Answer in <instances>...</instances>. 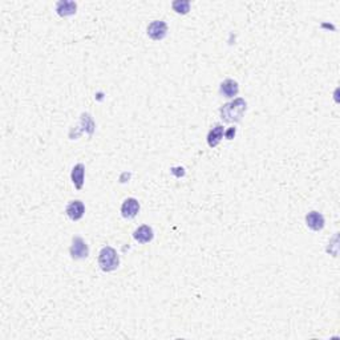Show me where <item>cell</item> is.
<instances>
[{
	"instance_id": "9c48e42d",
	"label": "cell",
	"mask_w": 340,
	"mask_h": 340,
	"mask_svg": "<svg viewBox=\"0 0 340 340\" xmlns=\"http://www.w3.org/2000/svg\"><path fill=\"white\" fill-rule=\"evenodd\" d=\"M77 9V4L71 0H60L56 4V12L59 16L67 17L71 15H75Z\"/></svg>"
},
{
	"instance_id": "7a4b0ae2",
	"label": "cell",
	"mask_w": 340,
	"mask_h": 340,
	"mask_svg": "<svg viewBox=\"0 0 340 340\" xmlns=\"http://www.w3.org/2000/svg\"><path fill=\"white\" fill-rule=\"evenodd\" d=\"M99 264L103 271H114L120 266V256L114 248L111 246H105L101 248L100 254H99Z\"/></svg>"
},
{
	"instance_id": "8992f818",
	"label": "cell",
	"mask_w": 340,
	"mask_h": 340,
	"mask_svg": "<svg viewBox=\"0 0 340 340\" xmlns=\"http://www.w3.org/2000/svg\"><path fill=\"white\" fill-rule=\"evenodd\" d=\"M65 213H67L69 220H72L73 222L80 221L85 214V205L80 200L72 201V202H69V205L65 209Z\"/></svg>"
},
{
	"instance_id": "7c38bea8",
	"label": "cell",
	"mask_w": 340,
	"mask_h": 340,
	"mask_svg": "<svg viewBox=\"0 0 340 340\" xmlns=\"http://www.w3.org/2000/svg\"><path fill=\"white\" fill-rule=\"evenodd\" d=\"M84 176H85V166L83 164H77L73 166L72 173H71V180L77 190H81L84 186Z\"/></svg>"
},
{
	"instance_id": "6da1fadb",
	"label": "cell",
	"mask_w": 340,
	"mask_h": 340,
	"mask_svg": "<svg viewBox=\"0 0 340 340\" xmlns=\"http://www.w3.org/2000/svg\"><path fill=\"white\" fill-rule=\"evenodd\" d=\"M247 109V103L244 101V99H235V100L226 103V104L221 108V118L225 122L232 124V122H239L243 117L244 112Z\"/></svg>"
},
{
	"instance_id": "5b68a950",
	"label": "cell",
	"mask_w": 340,
	"mask_h": 340,
	"mask_svg": "<svg viewBox=\"0 0 340 340\" xmlns=\"http://www.w3.org/2000/svg\"><path fill=\"white\" fill-rule=\"evenodd\" d=\"M140 212V202L136 198H126L121 205V214L126 220H132Z\"/></svg>"
},
{
	"instance_id": "3957f363",
	"label": "cell",
	"mask_w": 340,
	"mask_h": 340,
	"mask_svg": "<svg viewBox=\"0 0 340 340\" xmlns=\"http://www.w3.org/2000/svg\"><path fill=\"white\" fill-rule=\"evenodd\" d=\"M69 254L72 256V259L75 260L87 259L89 255L88 244L85 243V240L81 236H75L72 240V244L69 247Z\"/></svg>"
},
{
	"instance_id": "30bf717a",
	"label": "cell",
	"mask_w": 340,
	"mask_h": 340,
	"mask_svg": "<svg viewBox=\"0 0 340 340\" xmlns=\"http://www.w3.org/2000/svg\"><path fill=\"white\" fill-rule=\"evenodd\" d=\"M220 92L222 96L227 97V99H231V97L236 96L238 92H239V85H238V83H236L235 80L227 79V80H225L224 83L221 84Z\"/></svg>"
},
{
	"instance_id": "5bb4252c",
	"label": "cell",
	"mask_w": 340,
	"mask_h": 340,
	"mask_svg": "<svg viewBox=\"0 0 340 340\" xmlns=\"http://www.w3.org/2000/svg\"><path fill=\"white\" fill-rule=\"evenodd\" d=\"M232 134H235V128H231L228 130V133L226 134V138H227V140H231Z\"/></svg>"
},
{
	"instance_id": "4fadbf2b",
	"label": "cell",
	"mask_w": 340,
	"mask_h": 340,
	"mask_svg": "<svg viewBox=\"0 0 340 340\" xmlns=\"http://www.w3.org/2000/svg\"><path fill=\"white\" fill-rule=\"evenodd\" d=\"M172 7L177 13L186 15L190 11V1L189 0H176V1H173Z\"/></svg>"
},
{
	"instance_id": "8fae6325",
	"label": "cell",
	"mask_w": 340,
	"mask_h": 340,
	"mask_svg": "<svg viewBox=\"0 0 340 340\" xmlns=\"http://www.w3.org/2000/svg\"><path fill=\"white\" fill-rule=\"evenodd\" d=\"M225 134V128L224 125L217 124L213 129H210V132L208 134V144L210 148H216L220 145V142L222 141Z\"/></svg>"
},
{
	"instance_id": "52a82bcc",
	"label": "cell",
	"mask_w": 340,
	"mask_h": 340,
	"mask_svg": "<svg viewBox=\"0 0 340 340\" xmlns=\"http://www.w3.org/2000/svg\"><path fill=\"white\" fill-rule=\"evenodd\" d=\"M306 225L311 230H314V231H320V230H323L324 225H326V220H324L322 213L314 210V212H310L306 216Z\"/></svg>"
},
{
	"instance_id": "277c9868",
	"label": "cell",
	"mask_w": 340,
	"mask_h": 340,
	"mask_svg": "<svg viewBox=\"0 0 340 340\" xmlns=\"http://www.w3.org/2000/svg\"><path fill=\"white\" fill-rule=\"evenodd\" d=\"M148 36L156 41L165 39L168 35V24L164 20H154L148 25Z\"/></svg>"
},
{
	"instance_id": "ba28073f",
	"label": "cell",
	"mask_w": 340,
	"mask_h": 340,
	"mask_svg": "<svg viewBox=\"0 0 340 340\" xmlns=\"http://www.w3.org/2000/svg\"><path fill=\"white\" fill-rule=\"evenodd\" d=\"M153 236H154L153 228L150 227V226H148V225H142V226L136 228L134 232H133V238H134L138 243H142V244L152 242Z\"/></svg>"
}]
</instances>
